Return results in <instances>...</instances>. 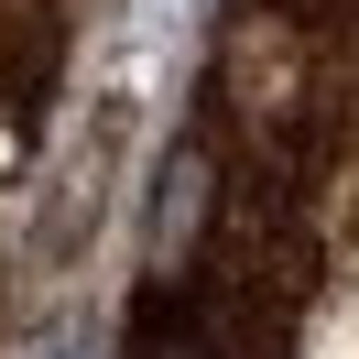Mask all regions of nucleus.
Wrapping results in <instances>:
<instances>
[{"instance_id": "nucleus-1", "label": "nucleus", "mask_w": 359, "mask_h": 359, "mask_svg": "<svg viewBox=\"0 0 359 359\" xmlns=\"http://www.w3.org/2000/svg\"><path fill=\"white\" fill-rule=\"evenodd\" d=\"M44 359H76V348H44Z\"/></svg>"}]
</instances>
